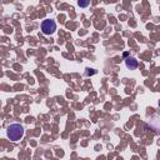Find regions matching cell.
<instances>
[{
	"instance_id": "obj_5",
	"label": "cell",
	"mask_w": 160,
	"mask_h": 160,
	"mask_svg": "<svg viewBox=\"0 0 160 160\" xmlns=\"http://www.w3.org/2000/svg\"><path fill=\"white\" fill-rule=\"evenodd\" d=\"M91 69H88V71H86V75H91V74H95L96 71H90Z\"/></svg>"
},
{
	"instance_id": "obj_4",
	"label": "cell",
	"mask_w": 160,
	"mask_h": 160,
	"mask_svg": "<svg viewBox=\"0 0 160 160\" xmlns=\"http://www.w3.org/2000/svg\"><path fill=\"white\" fill-rule=\"evenodd\" d=\"M78 5L80 8H88L90 5V0H78Z\"/></svg>"
},
{
	"instance_id": "obj_2",
	"label": "cell",
	"mask_w": 160,
	"mask_h": 160,
	"mask_svg": "<svg viewBox=\"0 0 160 160\" xmlns=\"http://www.w3.org/2000/svg\"><path fill=\"white\" fill-rule=\"evenodd\" d=\"M56 31V23L51 19H45L41 23V33L44 35H53Z\"/></svg>"
},
{
	"instance_id": "obj_1",
	"label": "cell",
	"mask_w": 160,
	"mask_h": 160,
	"mask_svg": "<svg viewBox=\"0 0 160 160\" xmlns=\"http://www.w3.org/2000/svg\"><path fill=\"white\" fill-rule=\"evenodd\" d=\"M24 133H25L24 126L20 125V124H11L6 130L8 138L13 141H19L20 139H23Z\"/></svg>"
},
{
	"instance_id": "obj_3",
	"label": "cell",
	"mask_w": 160,
	"mask_h": 160,
	"mask_svg": "<svg viewBox=\"0 0 160 160\" xmlns=\"http://www.w3.org/2000/svg\"><path fill=\"white\" fill-rule=\"evenodd\" d=\"M125 65H126V68L128 69H130V70H135L138 68V60L135 59V58H128V59L125 60Z\"/></svg>"
},
{
	"instance_id": "obj_6",
	"label": "cell",
	"mask_w": 160,
	"mask_h": 160,
	"mask_svg": "<svg viewBox=\"0 0 160 160\" xmlns=\"http://www.w3.org/2000/svg\"><path fill=\"white\" fill-rule=\"evenodd\" d=\"M159 106H160V101H159Z\"/></svg>"
}]
</instances>
